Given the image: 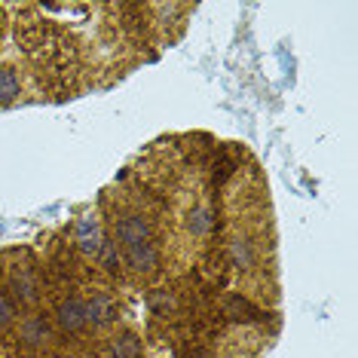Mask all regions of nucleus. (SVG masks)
Instances as JSON below:
<instances>
[{
    "label": "nucleus",
    "mask_w": 358,
    "mask_h": 358,
    "mask_svg": "<svg viewBox=\"0 0 358 358\" xmlns=\"http://www.w3.org/2000/svg\"><path fill=\"white\" fill-rule=\"evenodd\" d=\"M113 233H117L120 245L129 248L135 242H148L150 239V221L138 211H123V215L113 217Z\"/></svg>",
    "instance_id": "obj_1"
},
{
    "label": "nucleus",
    "mask_w": 358,
    "mask_h": 358,
    "mask_svg": "<svg viewBox=\"0 0 358 358\" xmlns=\"http://www.w3.org/2000/svg\"><path fill=\"white\" fill-rule=\"evenodd\" d=\"M123 255H126V264L132 266L135 273H153L159 266V248L153 245V239L135 242V245L123 248Z\"/></svg>",
    "instance_id": "obj_2"
},
{
    "label": "nucleus",
    "mask_w": 358,
    "mask_h": 358,
    "mask_svg": "<svg viewBox=\"0 0 358 358\" xmlns=\"http://www.w3.org/2000/svg\"><path fill=\"white\" fill-rule=\"evenodd\" d=\"M227 257H230V266L236 270H251V266L257 264V245L251 236H233L230 242H227Z\"/></svg>",
    "instance_id": "obj_3"
},
{
    "label": "nucleus",
    "mask_w": 358,
    "mask_h": 358,
    "mask_svg": "<svg viewBox=\"0 0 358 358\" xmlns=\"http://www.w3.org/2000/svg\"><path fill=\"white\" fill-rule=\"evenodd\" d=\"M211 227H215V211H211L208 202H196V206H190L184 217V230L187 236H193V239H206L211 233Z\"/></svg>",
    "instance_id": "obj_4"
},
{
    "label": "nucleus",
    "mask_w": 358,
    "mask_h": 358,
    "mask_svg": "<svg viewBox=\"0 0 358 358\" xmlns=\"http://www.w3.org/2000/svg\"><path fill=\"white\" fill-rule=\"evenodd\" d=\"M83 313H86V324L101 328V324H108V322L117 319V303H113L108 294H95L89 303H83Z\"/></svg>",
    "instance_id": "obj_5"
},
{
    "label": "nucleus",
    "mask_w": 358,
    "mask_h": 358,
    "mask_svg": "<svg viewBox=\"0 0 358 358\" xmlns=\"http://www.w3.org/2000/svg\"><path fill=\"white\" fill-rule=\"evenodd\" d=\"M59 328L62 331H68V334H74L80 331L86 324V313H83V300L80 297H71V300H64V303L59 306Z\"/></svg>",
    "instance_id": "obj_6"
},
{
    "label": "nucleus",
    "mask_w": 358,
    "mask_h": 358,
    "mask_svg": "<svg viewBox=\"0 0 358 358\" xmlns=\"http://www.w3.org/2000/svg\"><path fill=\"white\" fill-rule=\"evenodd\" d=\"M77 242H80V248H83L86 255H99V251H101L104 239H101V230H99V221H95V217H80Z\"/></svg>",
    "instance_id": "obj_7"
},
{
    "label": "nucleus",
    "mask_w": 358,
    "mask_h": 358,
    "mask_svg": "<svg viewBox=\"0 0 358 358\" xmlns=\"http://www.w3.org/2000/svg\"><path fill=\"white\" fill-rule=\"evenodd\" d=\"M19 337L25 346H43L50 340V324L40 319V315H28L19 328Z\"/></svg>",
    "instance_id": "obj_8"
},
{
    "label": "nucleus",
    "mask_w": 358,
    "mask_h": 358,
    "mask_svg": "<svg viewBox=\"0 0 358 358\" xmlns=\"http://www.w3.org/2000/svg\"><path fill=\"white\" fill-rule=\"evenodd\" d=\"M22 92V83H19V74L13 68H0V104H10L19 99Z\"/></svg>",
    "instance_id": "obj_9"
},
{
    "label": "nucleus",
    "mask_w": 358,
    "mask_h": 358,
    "mask_svg": "<svg viewBox=\"0 0 358 358\" xmlns=\"http://www.w3.org/2000/svg\"><path fill=\"white\" fill-rule=\"evenodd\" d=\"M13 288H15V294H19L22 300H28V303L37 297V282H34V275H28V273H15Z\"/></svg>",
    "instance_id": "obj_10"
},
{
    "label": "nucleus",
    "mask_w": 358,
    "mask_h": 358,
    "mask_svg": "<svg viewBox=\"0 0 358 358\" xmlns=\"http://www.w3.org/2000/svg\"><path fill=\"white\" fill-rule=\"evenodd\" d=\"M141 355V343L132 334H123V337L113 343V358H138Z\"/></svg>",
    "instance_id": "obj_11"
},
{
    "label": "nucleus",
    "mask_w": 358,
    "mask_h": 358,
    "mask_svg": "<svg viewBox=\"0 0 358 358\" xmlns=\"http://www.w3.org/2000/svg\"><path fill=\"white\" fill-rule=\"evenodd\" d=\"M13 315H15V306H13V300L6 297V294H0V328H6V324L13 322Z\"/></svg>",
    "instance_id": "obj_12"
},
{
    "label": "nucleus",
    "mask_w": 358,
    "mask_h": 358,
    "mask_svg": "<svg viewBox=\"0 0 358 358\" xmlns=\"http://www.w3.org/2000/svg\"><path fill=\"white\" fill-rule=\"evenodd\" d=\"M190 358H215V355L206 352V349H199V352H196V355H190Z\"/></svg>",
    "instance_id": "obj_13"
}]
</instances>
